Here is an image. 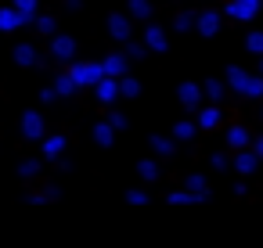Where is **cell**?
<instances>
[{"instance_id":"cell-1","label":"cell","mask_w":263,"mask_h":248,"mask_svg":"<svg viewBox=\"0 0 263 248\" xmlns=\"http://www.w3.org/2000/svg\"><path fill=\"white\" fill-rule=\"evenodd\" d=\"M231 11H234V18H252V11H256V0H234V4H231Z\"/></svg>"}]
</instances>
